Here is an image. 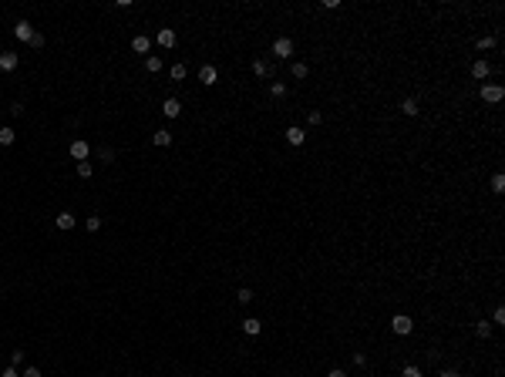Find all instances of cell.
<instances>
[{"label": "cell", "instance_id": "obj_3", "mask_svg": "<svg viewBox=\"0 0 505 377\" xmlns=\"http://www.w3.org/2000/svg\"><path fill=\"white\" fill-rule=\"evenodd\" d=\"M502 98H505L502 84H482V101H492V105H495V101H502Z\"/></svg>", "mask_w": 505, "mask_h": 377}, {"label": "cell", "instance_id": "obj_13", "mask_svg": "<svg viewBox=\"0 0 505 377\" xmlns=\"http://www.w3.org/2000/svg\"><path fill=\"white\" fill-rule=\"evenodd\" d=\"M471 75L478 77V81H482V77H488V75H492V68H488V61H475V64H471Z\"/></svg>", "mask_w": 505, "mask_h": 377}, {"label": "cell", "instance_id": "obj_15", "mask_svg": "<svg viewBox=\"0 0 505 377\" xmlns=\"http://www.w3.org/2000/svg\"><path fill=\"white\" fill-rule=\"evenodd\" d=\"M290 75L297 77V81H303V77L310 75V68H307V64H303V61H293V64H290Z\"/></svg>", "mask_w": 505, "mask_h": 377}, {"label": "cell", "instance_id": "obj_17", "mask_svg": "<svg viewBox=\"0 0 505 377\" xmlns=\"http://www.w3.org/2000/svg\"><path fill=\"white\" fill-rule=\"evenodd\" d=\"M260 330H263V327H260V320H253V317H249V320H243V334H249V337H256Z\"/></svg>", "mask_w": 505, "mask_h": 377}, {"label": "cell", "instance_id": "obj_36", "mask_svg": "<svg viewBox=\"0 0 505 377\" xmlns=\"http://www.w3.org/2000/svg\"><path fill=\"white\" fill-rule=\"evenodd\" d=\"M327 377H347V374H344L340 367H334V371H330V374H327Z\"/></svg>", "mask_w": 505, "mask_h": 377}, {"label": "cell", "instance_id": "obj_20", "mask_svg": "<svg viewBox=\"0 0 505 377\" xmlns=\"http://www.w3.org/2000/svg\"><path fill=\"white\" fill-rule=\"evenodd\" d=\"M270 94H273V98H283V94H286V84H283V81H273V84H270Z\"/></svg>", "mask_w": 505, "mask_h": 377}, {"label": "cell", "instance_id": "obj_14", "mask_svg": "<svg viewBox=\"0 0 505 377\" xmlns=\"http://www.w3.org/2000/svg\"><path fill=\"white\" fill-rule=\"evenodd\" d=\"M152 145H158V149L172 145V132H165V128H162V132H155V135H152Z\"/></svg>", "mask_w": 505, "mask_h": 377}, {"label": "cell", "instance_id": "obj_22", "mask_svg": "<svg viewBox=\"0 0 505 377\" xmlns=\"http://www.w3.org/2000/svg\"><path fill=\"white\" fill-rule=\"evenodd\" d=\"M475 334H478V337H488V334H492V323L478 320V323H475Z\"/></svg>", "mask_w": 505, "mask_h": 377}, {"label": "cell", "instance_id": "obj_34", "mask_svg": "<svg viewBox=\"0 0 505 377\" xmlns=\"http://www.w3.org/2000/svg\"><path fill=\"white\" fill-rule=\"evenodd\" d=\"M401 377H421V371H418V367H404V374H401Z\"/></svg>", "mask_w": 505, "mask_h": 377}, {"label": "cell", "instance_id": "obj_30", "mask_svg": "<svg viewBox=\"0 0 505 377\" xmlns=\"http://www.w3.org/2000/svg\"><path fill=\"white\" fill-rule=\"evenodd\" d=\"M307 121H310V125H320V121H323V114H320V112H310V114H307Z\"/></svg>", "mask_w": 505, "mask_h": 377}, {"label": "cell", "instance_id": "obj_29", "mask_svg": "<svg viewBox=\"0 0 505 377\" xmlns=\"http://www.w3.org/2000/svg\"><path fill=\"white\" fill-rule=\"evenodd\" d=\"M98 155H101V162H115V151L112 149H101Z\"/></svg>", "mask_w": 505, "mask_h": 377}, {"label": "cell", "instance_id": "obj_1", "mask_svg": "<svg viewBox=\"0 0 505 377\" xmlns=\"http://www.w3.org/2000/svg\"><path fill=\"white\" fill-rule=\"evenodd\" d=\"M391 330H394V334H401V337H408V334L414 330V320H411V317H404V313H397V317L391 320Z\"/></svg>", "mask_w": 505, "mask_h": 377}, {"label": "cell", "instance_id": "obj_28", "mask_svg": "<svg viewBox=\"0 0 505 377\" xmlns=\"http://www.w3.org/2000/svg\"><path fill=\"white\" fill-rule=\"evenodd\" d=\"M488 47H495V38H482V40H478V51H488Z\"/></svg>", "mask_w": 505, "mask_h": 377}, {"label": "cell", "instance_id": "obj_24", "mask_svg": "<svg viewBox=\"0 0 505 377\" xmlns=\"http://www.w3.org/2000/svg\"><path fill=\"white\" fill-rule=\"evenodd\" d=\"M168 75L175 77V81H182V77H186V64H172V71H168Z\"/></svg>", "mask_w": 505, "mask_h": 377}, {"label": "cell", "instance_id": "obj_9", "mask_svg": "<svg viewBox=\"0 0 505 377\" xmlns=\"http://www.w3.org/2000/svg\"><path fill=\"white\" fill-rule=\"evenodd\" d=\"M75 223H78L75 212H57V219H54V226L64 229V232H68V229H75Z\"/></svg>", "mask_w": 505, "mask_h": 377}, {"label": "cell", "instance_id": "obj_23", "mask_svg": "<svg viewBox=\"0 0 505 377\" xmlns=\"http://www.w3.org/2000/svg\"><path fill=\"white\" fill-rule=\"evenodd\" d=\"M492 192H505V175H492Z\"/></svg>", "mask_w": 505, "mask_h": 377}, {"label": "cell", "instance_id": "obj_33", "mask_svg": "<svg viewBox=\"0 0 505 377\" xmlns=\"http://www.w3.org/2000/svg\"><path fill=\"white\" fill-rule=\"evenodd\" d=\"M20 377H40V371H38V367H24V374H20Z\"/></svg>", "mask_w": 505, "mask_h": 377}, {"label": "cell", "instance_id": "obj_2", "mask_svg": "<svg viewBox=\"0 0 505 377\" xmlns=\"http://www.w3.org/2000/svg\"><path fill=\"white\" fill-rule=\"evenodd\" d=\"M88 155H91V145H88L84 138L71 142V158H75V162H88Z\"/></svg>", "mask_w": 505, "mask_h": 377}, {"label": "cell", "instance_id": "obj_11", "mask_svg": "<svg viewBox=\"0 0 505 377\" xmlns=\"http://www.w3.org/2000/svg\"><path fill=\"white\" fill-rule=\"evenodd\" d=\"M286 142H290V145H303V142H307V132L293 125V128H286Z\"/></svg>", "mask_w": 505, "mask_h": 377}, {"label": "cell", "instance_id": "obj_37", "mask_svg": "<svg viewBox=\"0 0 505 377\" xmlns=\"http://www.w3.org/2000/svg\"><path fill=\"white\" fill-rule=\"evenodd\" d=\"M438 377H458V371H441Z\"/></svg>", "mask_w": 505, "mask_h": 377}, {"label": "cell", "instance_id": "obj_10", "mask_svg": "<svg viewBox=\"0 0 505 377\" xmlns=\"http://www.w3.org/2000/svg\"><path fill=\"white\" fill-rule=\"evenodd\" d=\"M17 68V54L14 51H0V71H14Z\"/></svg>", "mask_w": 505, "mask_h": 377}, {"label": "cell", "instance_id": "obj_31", "mask_svg": "<svg viewBox=\"0 0 505 377\" xmlns=\"http://www.w3.org/2000/svg\"><path fill=\"white\" fill-rule=\"evenodd\" d=\"M31 47H44V34H34L31 38Z\"/></svg>", "mask_w": 505, "mask_h": 377}, {"label": "cell", "instance_id": "obj_27", "mask_svg": "<svg viewBox=\"0 0 505 377\" xmlns=\"http://www.w3.org/2000/svg\"><path fill=\"white\" fill-rule=\"evenodd\" d=\"M239 303H243V306H246V303H253V290H246V286H243V290H239Z\"/></svg>", "mask_w": 505, "mask_h": 377}, {"label": "cell", "instance_id": "obj_12", "mask_svg": "<svg viewBox=\"0 0 505 377\" xmlns=\"http://www.w3.org/2000/svg\"><path fill=\"white\" fill-rule=\"evenodd\" d=\"M149 47H152V40L145 38V34H138V38L131 40V51H135V54H149Z\"/></svg>", "mask_w": 505, "mask_h": 377}, {"label": "cell", "instance_id": "obj_21", "mask_svg": "<svg viewBox=\"0 0 505 377\" xmlns=\"http://www.w3.org/2000/svg\"><path fill=\"white\" fill-rule=\"evenodd\" d=\"M91 162H78V175H81V179H91Z\"/></svg>", "mask_w": 505, "mask_h": 377}, {"label": "cell", "instance_id": "obj_18", "mask_svg": "<svg viewBox=\"0 0 505 377\" xmlns=\"http://www.w3.org/2000/svg\"><path fill=\"white\" fill-rule=\"evenodd\" d=\"M14 138H17L14 128H0V145H14Z\"/></svg>", "mask_w": 505, "mask_h": 377}, {"label": "cell", "instance_id": "obj_6", "mask_svg": "<svg viewBox=\"0 0 505 377\" xmlns=\"http://www.w3.org/2000/svg\"><path fill=\"white\" fill-rule=\"evenodd\" d=\"M155 40H158V47H175V40H179V38H175L172 27H162V31L155 34Z\"/></svg>", "mask_w": 505, "mask_h": 377}, {"label": "cell", "instance_id": "obj_35", "mask_svg": "<svg viewBox=\"0 0 505 377\" xmlns=\"http://www.w3.org/2000/svg\"><path fill=\"white\" fill-rule=\"evenodd\" d=\"M0 377H20V374H17V371H14V367H7V371H3V374H0Z\"/></svg>", "mask_w": 505, "mask_h": 377}, {"label": "cell", "instance_id": "obj_8", "mask_svg": "<svg viewBox=\"0 0 505 377\" xmlns=\"http://www.w3.org/2000/svg\"><path fill=\"white\" fill-rule=\"evenodd\" d=\"M162 114H165V118H179V114H182V105H179L175 98H165V101H162Z\"/></svg>", "mask_w": 505, "mask_h": 377}, {"label": "cell", "instance_id": "obj_4", "mask_svg": "<svg viewBox=\"0 0 505 377\" xmlns=\"http://www.w3.org/2000/svg\"><path fill=\"white\" fill-rule=\"evenodd\" d=\"M273 54L280 57V61H286V57L293 54V40H290V38H276V44H273Z\"/></svg>", "mask_w": 505, "mask_h": 377}, {"label": "cell", "instance_id": "obj_16", "mask_svg": "<svg viewBox=\"0 0 505 377\" xmlns=\"http://www.w3.org/2000/svg\"><path fill=\"white\" fill-rule=\"evenodd\" d=\"M145 71L158 75V71H162V57H158V54H149V57H145Z\"/></svg>", "mask_w": 505, "mask_h": 377}, {"label": "cell", "instance_id": "obj_5", "mask_svg": "<svg viewBox=\"0 0 505 377\" xmlns=\"http://www.w3.org/2000/svg\"><path fill=\"white\" fill-rule=\"evenodd\" d=\"M14 38H17V40H27V44H31V38H34V27H31L27 20H17V24H14Z\"/></svg>", "mask_w": 505, "mask_h": 377}, {"label": "cell", "instance_id": "obj_7", "mask_svg": "<svg viewBox=\"0 0 505 377\" xmlns=\"http://www.w3.org/2000/svg\"><path fill=\"white\" fill-rule=\"evenodd\" d=\"M199 81H202L206 88H212V84L219 81V75H216V68H212V64H202V68H199Z\"/></svg>", "mask_w": 505, "mask_h": 377}, {"label": "cell", "instance_id": "obj_26", "mask_svg": "<svg viewBox=\"0 0 505 377\" xmlns=\"http://www.w3.org/2000/svg\"><path fill=\"white\" fill-rule=\"evenodd\" d=\"M88 229L98 232V229H101V216H88Z\"/></svg>", "mask_w": 505, "mask_h": 377}, {"label": "cell", "instance_id": "obj_19", "mask_svg": "<svg viewBox=\"0 0 505 377\" xmlns=\"http://www.w3.org/2000/svg\"><path fill=\"white\" fill-rule=\"evenodd\" d=\"M253 75L266 77V75H270V64H266V61H253Z\"/></svg>", "mask_w": 505, "mask_h": 377}, {"label": "cell", "instance_id": "obj_25", "mask_svg": "<svg viewBox=\"0 0 505 377\" xmlns=\"http://www.w3.org/2000/svg\"><path fill=\"white\" fill-rule=\"evenodd\" d=\"M401 108H404V114H418V101H414V98H408Z\"/></svg>", "mask_w": 505, "mask_h": 377}, {"label": "cell", "instance_id": "obj_32", "mask_svg": "<svg viewBox=\"0 0 505 377\" xmlns=\"http://www.w3.org/2000/svg\"><path fill=\"white\" fill-rule=\"evenodd\" d=\"M10 360H14V367H17V364H24V350H14V354H10Z\"/></svg>", "mask_w": 505, "mask_h": 377}]
</instances>
